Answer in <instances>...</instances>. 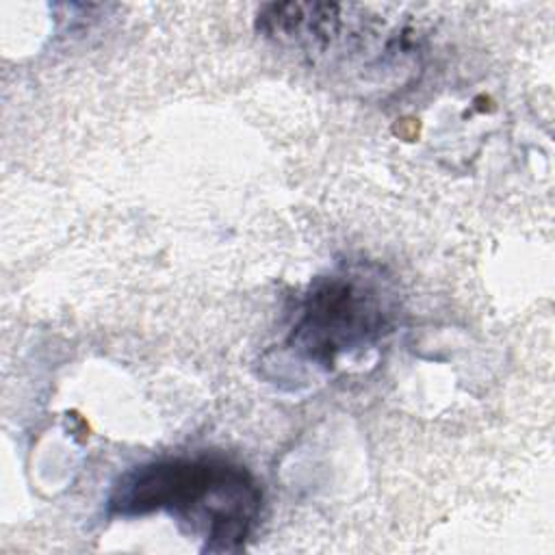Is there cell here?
<instances>
[{"label": "cell", "instance_id": "obj_1", "mask_svg": "<svg viewBox=\"0 0 555 555\" xmlns=\"http://www.w3.org/2000/svg\"><path fill=\"white\" fill-rule=\"evenodd\" d=\"M262 494L238 464L215 457H171L126 473L108 499L115 516L167 512L204 531L206 551H236L249 538Z\"/></svg>", "mask_w": 555, "mask_h": 555}, {"label": "cell", "instance_id": "obj_2", "mask_svg": "<svg viewBox=\"0 0 555 555\" xmlns=\"http://www.w3.org/2000/svg\"><path fill=\"white\" fill-rule=\"evenodd\" d=\"M392 314V293L377 267H340L314 280L286 345L299 358L332 369L343 356L379 340Z\"/></svg>", "mask_w": 555, "mask_h": 555}]
</instances>
